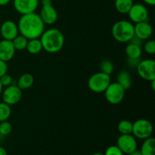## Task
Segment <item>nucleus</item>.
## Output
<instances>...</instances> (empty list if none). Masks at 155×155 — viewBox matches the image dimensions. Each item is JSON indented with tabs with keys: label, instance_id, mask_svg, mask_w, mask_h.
Wrapping results in <instances>:
<instances>
[{
	"label": "nucleus",
	"instance_id": "23",
	"mask_svg": "<svg viewBox=\"0 0 155 155\" xmlns=\"http://www.w3.org/2000/svg\"><path fill=\"white\" fill-rule=\"evenodd\" d=\"M117 130L121 135L132 134L133 123L128 120H123L118 124Z\"/></svg>",
	"mask_w": 155,
	"mask_h": 155
},
{
	"label": "nucleus",
	"instance_id": "11",
	"mask_svg": "<svg viewBox=\"0 0 155 155\" xmlns=\"http://www.w3.org/2000/svg\"><path fill=\"white\" fill-rule=\"evenodd\" d=\"M39 2V0H14L13 5L15 10L22 15L35 12Z\"/></svg>",
	"mask_w": 155,
	"mask_h": 155
},
{
	"label": "nucleus",
	"instance_id": "13",
	"mask_svg": "<svg viewBox=\"0 0 155 155\" xmlns=\"http://www.w3.org/2000/svg\"><path fill=\"white\" fill-rule=\"evenodd\" d=\"M135 36L143 41L148 40L153 34V27L148 21L137 23L134 25Z\"/></svg>",
	"mask_w": 155,
	"mask_h": 155
},
{
	"label": "nucleus",
	"instance_id": "10",
	"mask_svg": "<svg viewBox=\"0 0 155 155\" xmlns=\"http://www.w3.org/2000/svg\"><path fill=\"white\" fill-rule=\"evenodd\" d=\"M117 145L124 154H128L137 149V141L132 134L120 135L117 140Z\"/></svg>",
	"mask_w": 155,
	"mask_h": 155
},
{
	"label": "nucleus",
	"instance_id": "2",
	"mask_svg": "<svg viewBox=\"0 0 155 155\" xmlns=\"http://www.w3.org/2000/svg\"><path fill=\"white\" fill-rule=\"evenodd\" d=\"M42 49L48 53H57L62 49L64 45V36L57 28H50L44 30L39 37Z\"/></svg>",
	"mask_w": 155,
	"mask_h": 155
},
{
	"label": "nucleus",
	"instance_id": "33",
	"mask_svg": "<svg viewBox=\"0 0 155 155\" xmlns=\"http://www.w3.org/2000/svg\"><path fill=\"white\" fill-rule=\"evenodd\" d=\"M41 4L42 6L51 5H52V1L51 0H41Z\"/></svg>",
	"mask_w": 155,
	"mask_h": 155
},
{
	"label": "nucleus",
	"instance_id": "37",
	"mask_svg": "<svg viewBox=\"0 0 155 155\" xmlns=\"http://www.w3.org/2000/svg\"><path fill=\"white\" fill-rule=\"evenodd\" d=\"M0 155H8L6 150L2 146H0Z\"/></svg>",
	"mask_w": 155,
	"mask_h": 155
},
{
	"label": "nucleus",
	"instance_id": "21",
	"mask_svg": "<svg viewBox=\"0 0 155 155\" xmlns=\"http://www.w3.org/2000/svg\"><path fill=\"white\" fill-rule=\"evenodd\" d=\"M133 0H115V8L119 13L125 15L133 6Z\"/></svg>",
	"mask_w": 155,
	"mask_h": 155
},
{
	"label": "nucleus",
	"instance_id": "30",
	"mask_svg": "<svg viewBox=\"0 0 155 155\" xmlns=\"http://www.w3.org/2000/svg\"><path fill=\"white\" fill-rule=\"evenodd\" d=\"M140 61L141 58H127V64L130 68H136Z\"/></svg>",
	"mask_w": 155,
	"mask_h": 155
},
{
	"label": "nucleus",
	"instance_id": "34",
	"mask_svg": "<svg viewBox=\"0 0 155 155\" xmlns=\"http://www.w3.org/2000/svg\"><path fill=\"white\" fill-rule=\"evenodd\" d=\"M145 4L148 5L154 6L155 5V0H142Z\"/></svg>",
	"mask_w": 155,
	"mask_h": 155
},
{
	"label": "nucleus",
	"instance_id": "32",
	"mask_svg": "<svg viewBox=\"0 0 155 155\" xmlns=\"http://www.w3.org/2000/svg\"><path fill=\"white\" fill-rule=\"evenodd\" d=\"M129 42L134 44V45H139V46H141V47H142V45H143V40H142V39H141L140 38L137 37L136 36H135V35H134V36H133V37L130 39V41Z\"/></svg>",
	"mask_w": 155,
	"mask_h": 155
},
{
	"label": "nucleus",
	"instance_id": "22",
	"mask_svg": "<svg viewBox=\"0 0 155 155\" xmlns=\"http://www.w3.org/2000/svg\"><path fill=\"white\" fill-rule=\"evenodd\" d=\"M28 40L29 39H27L25 36L18 34L12 42V43H13V45L14 47H15V50L22 51V50L26 49V48H27Z\"/></svg>",
	"mask_w": 155,
	"mask_h": 155
},
{
	"label": "nucleus",
	"instance_id": "31",
	"mask_svg": "<svg viewBox=\"0 0 155 155\" xmlns=\"http://www.w3.org/2000/svg\"><path fill=\"white\" fill-rule=\"evenodd\" d=\"M8 72L7 62L0 59V77H2Z\"/></svg>",
	"mask_w": 155,
	"mask_h": 155
},
{
	"label": "nucleus",
	"instance_id": "16",
	"mask_svg": "<svg viewBox=\"0 0 155 155\" xmlns=\"http://www.w3.org/2000/svg\"><path fill=\"white\" fill-rule=\"evenodd\" d=\"M117 83H119L125 90L132 86V78L130 73L127 71H121L117 76Z\"/></svg>",
	"mask_w": 155,
	"mask_h": 155
},
{
	"label": "nucleus",
	"instance_id": "7",
	"mask_svg": "<svg viewBox=\"0 0 155 155\" xmlns=\"http://www.w3.org/2000/svg\"><path fill=\"white\" fill-rule=\"evenodd\" d=\"M136 70L139 77L143 80L149 82L155 80V61L154 60H141Z\"/></svg>",
	"mask_w": 155,
	"mask_h": 155
},
{
	"label": "nucleus",
	"instance_id": "14",
	"mask_svg": "<svg viewBox=\"0 0 155 155\" xmlns=\"http://www.w3.org/2000/svg\"><path fill=\"white\" fill-rule=\"evenodd\" d=\"M15 48L12 41L2 39L0 41V59L4 61H9L15 54Z\"/></svg>",
	"mask_w": 155,
	"mask_h": 155
},
{
	"label": "nucleus",
	"instance_id": "3",
	"mask_svg": "<svg viewBox=\"0 0 155 155\" xmlns=\"http://www.w3.org/2000/svg\"><path fill=\"white\" fill-rule=\"evenodd\" d=\"M111 33L114 39L121 43L129 42L134 36V24L129 21L121 20L113 25Z\"/></svg>",
	"mask_w": 155,
	"mask_h": 155
},
{
	"label": "nucleus",
	"instance_id": "24",
	"mask_svg": "<svg viewBox=\"0 0 155 155\" xmlns=\"http://www.w3.org/2000/svg\"><path fill=\"white\" fill-rule=\"evenodd\" d=\"M12 114L11 106L5 102H0V122L8 120Z\"/></svg>",
	"mask_w": 155,
	"mask_h": 155
},
{
	"label": "nucleus",
	"instance_id": "9",
	"mask_svg": "<svg viewBox=\"0 0 155 155\" xmlns=\"http://www.w3.org/2000/svg\"><path fill=\"white\" fill-rule=\"evenodd\" d=\"M127 15L131 22L135 23V24L148 21L149 20L148 8L145 7V5L141 3L133 4Z\"/></svg>",
	"mask_w": 155,
	"mask_h": 155
},
{
	"label": "nucleus",
	"instance_id": "35",
	"mask_svg": "<svg viewBox=\"0 0 155 155\" xmlns=\"http://www.w3.org/2000/svg\"><path fill=\"white\" fill-rule=\"evenodd\" d=\"M11 0H0V6H5L10 2Z\"/></svg>",
	"mask_w": 155,
	"mask_h": 155
},
{
	"label": "nucleus",
	"instance_id": "1",
	"mask_svg": "<svg viewBox=\"0 0 155 155\" xmlns=\"http://www.w3.org/2000/svg\"><path fill=\"white\" fill-rule=\"evenodd\" d=\"M45 25L36 12L22 15L18 23L19 33L28 39L40 37L45 30Z\"/></svg>",
	"mask_w": 155,
	"mask_h": 155
},
{
	"label": "nucleus",
	"instance_id": "4",
	"mask_svg": "<svg viewBox=\"0 0 155 155\" xmlns=\"http://www.w3.org/2000/svg\"><path fill=\"white\" fill-rule=\"evenodd\" d=\"M110 83L111 80L110 75L99 71L89 77L88 86L92 92L95 93H101L106 90Z\"/></svg>",
	"mask_w": 155,
	"mask_h": 155
},
{
	"label": "nucleus",
	"instance_id": "8",
	"mask_svg": "<svg viewBox=\"0 0 155 155\" xmlns=\"http://www.w3.org/2000/svg\"><path fill=\"white\" fill-rule=\"evenodd\" d=\"M1 95L3 102L10 106L15 105L22 98V90L16 84H12L5 87Z\"/></svg>",
	"mask_w": 155,
	"mask_h": 155
},
{
	"label": "nucleus",
	"instance_id": "6",
	"mask_svg": "<svg viewBox=\"0 0 155 155\" xmlns=\"http://www.w3.org/2000/svg\"><path fill=\"white\" fill-rule=\"evenodd\" d=\"M125 89L117 82L110 83L104 91L105 98L110 104H118L125 97Z\"/></svg>",
	"mask_w": 155,
	"mask_h": 155
},
{
	"label": "nucleus",
	"instance_id": "28",
	"mask_svg": "<svg viewBox=\"0 0 155 155\" xmlns=\"http://www.w3.org/2000/svg\"><path fill=\"white\" fill-rule=\"evenodd\" d=\"M104 155H124L117 145H111L106 149Z\"/></svg>",
	"mask_w": 155,
	"mask_h": 155
},
{
	"label": "nucleus",
	"instance_id": "25",
	"mask_svg": "<svg viewBox=\"0 0 155 155\" xmlns=\"http://www.w3.org/2000/svg\"><path fill=\"white\" fill-rule=\"evenodd\" d=\"M99 68L101 72L110 75L113 73L114 70V64L110 60L104 59L100 63Z\"/></svg>",
	"mask_w": 155,
	"mask_h": 155
},
{
	"label": "nucleus",
	"instance_id": "18",
	"mask_svg": "<svg viewBox=\"0 0 155 155\" xmlns=\"http://www.w3.org/2000/svg\"><path fill=\"white\" fill-rule=\"evenodd\" d=\"M17 86L23 90V89H27L31 87L34 83V77L30 74H24L19 77L18 80Z\"/></svg>",
	"mask_w": 155,
	"mask_h": 155
},
{
	"label": "nucleus",
	"instance_id": "40",
	"mask_svg": "<svg viewBox=\"0 0 155 155\" xmlns=\"http://www.w3.org/2000/svg\"><path fill=\"white\" fill-rule=\"evenodd\" d=\"M92 155H104V154H101V153L97 152V153H94V154H92Z\"/></svg>",
	"mask_w": 155,
	"mask_h": 155
},
{
	"label": "nucleus",
	"instance_id": "17",
	"mask_svg": "<svg viewBox=\"0 0 155 155\" xmlns=\"http://www.w3.org/2000/svg\"><path fill=\"white\" fill-rule=\"evenodd\" d=\"M142 155H155V139L151 137L145 139L141 146Z\"/></svg>",
	"mask_w": 155,
	"mask_h": 155
},
{
	"label": "nucleus",
	"instance_id": "26",
	"mask_svg": "<svg viewBox=\"0 0 155 155\" xmlns=\"http://www.w3.org/2000/svg\"><path fill=\"white\" fill-rule=\"evenodd\" d=\"M12 131V126L8 120L0 122V134L2 136H8Z\"/></svg>",
	"mask_w": 155,
	"mask_h": 155
},
{
	"label": "nucleus",
	"instance_id": "5",
	"mask_svg": "<svg viewBox=\"0 0 155 155\" xmlns=\"http://www.w3.org/2000/svg\"><path fill=\"white\" fill-rule=\"evenodd\" d=\"M153 133V125L146 119H139L133 123L132 135L136 139H145L151 137Z\"/></svg>",
	"mask_w": 155,
	"mask_h": 155
},
{
	"label": "nucleus",
	"instance_id": "38",
	"mask_svg": "<svg viewBox=\"0 0 155 155\" xmlns=\"http://www.w3.org/2000/svg\"><path fill=\"white\" fill-rule=\"evenodd\" d=\"M151 86H152V90H154L155 87H154V84H155V80H153V81H151Z\"/></svg>",
	"mask_w": 155,
	"mask_h": 155
},
{
	"label": "nucleus",
	"instance_id": "15",
	"mask_svg": "<svg viewBox=\"0 0 155 155\" xmlns=\"http://www.w3.org/2000/svg\"><path fill=\"white\" fill-rule=\"evenodd\" d=\"M41 19L45 24L51 25L58 20V12L56 9L51 5L42 6L39 14Z\"/></svg>",
	"mask_w": 155,
	"mask_h": 155
},
{
	"label": "nucleus",
	"instance_id": "39",
	"mask_svg": "<svg viewBox=\"0 0 155 155\" xmlns=\"http://www.w3.org/2000/svg\"><path fill=\"white\" fill-rule=\"evenodd\" d=\"M2 90H3V86L1 84V82H0V95H1L2 92Z\"/></svg>",
	"mask_w": 155,
	"mask_h": 155
},
{
	"label": "nucleus",
	"instance_id": "20",
	"mask_svg": "<svg viewBox=\"0 0 155 155\" xmlns=\"http://www.w3.org/2000/svg\"><path fill=\"white\" fill-rule=\"evenodd\" d=\"M26 49L31 54H37L40 53L42 50V45L39 38L29 39Z\"/></svg>",
	"mask_w": 155,
	"mask_h": 155
},
{
	"label": "nucleus",
	"instance_id": "12",
	"mask_svg": "<svg viewBox=\"0 0 155 155\" xmlns=\"http://www.w3.org/2000/svg\"><path fill=\"white\" fill-rule=\"evenodd\" d=\"M0 33L3 39L12 41L19 33L18 24L12 21H5L2 24Z\"/></svg>",
	"mask_w": 155,
	"mask_h": 155
},
{
	"label": "nucleus",
	"instance_id": "27",
	"mask_svg": "<svg viewBox=\"0 0 155 155\" xmlns=\"http://www.w3.org/2000/svg\"><path fill=\"white\" fill-rule=\"evenodd\" d=\"M144 50L145 52L148 54H155V41L153 39H150L148 40L143 45Z\"/></svg>",
	"mask_w": 155,
	"mask_h": 155
},
{
	"label": "nucleus",
	"instance_id": "19",
	"mask_svg": "<svg viewBox=\"0 0 155 155\" xmlns=\"http://www.w3.org/2000/svg\"><path fill=\"white\" fill-rule=\"evenodd\" d=\"M125 51L127 58H141L142 53V47L130 42L126 47Z\"/></svg>",
	"mask_w": 155,
	"mask_h": 155
},
{
	"label": "nucleus",
	"instance_id": "29",
	"mask_svg": "<svg viewBox=\"0 0 155 155\" xmlns=\"http://www.w3.org/2000/svg\"><path fill=\"white\" fill-rule=\"evenodd\" d=\"M0 82H1V84L2 85L3 87H7L10 85L13 84V79H12V76L5 74L2 77H0Z\"/></svg>",
	"mask_w": 155,
	"mask_h": 155
},
{
	"label": "nucleus",
	"instance_id": "36",
	"mask_svg": "<svg viewBox=\"0 0 155 155\" xmlns=\"http://www.w3.org/2000/svg\"><path fill=\"white\" fill-rule=\"evenodd\" d=\"M127 155H142L141 154V151H139V150H135V151H132L131 153H130V154H128Z\"/></svg>",
	"mask_w": 155,
	"mask_h": 155
}]
</instances>
